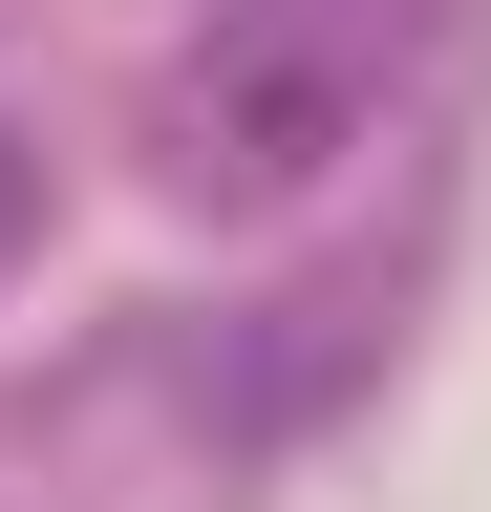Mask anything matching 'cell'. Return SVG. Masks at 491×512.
I'll use <instances>...</instances> for the list:
<instances>
[{
  "instance_id": "cell-1",
  "label": "cell",
  "mask_w": 491,
  "mask_h": 512,
  "mask_svg": "<svg viewBox=\"0 0 491 512\" xmlns=\"http://www.w3.org/2000/svg\"><path fill=\"white\" fill-rule=\"evenodd\" d=\"M363 128V43L342 22H235L193 86L150 107V171L193 192V214H278V192H321Z\"/></svg>"
},
{
  "instance_id": "cell-2",
  "label": "cell",
  "mask_w": 491,
  "mask_h": 512,
  "mask_svg": "<svg viewBox=\"0 0 491 512\" xmlns=\"http://www.w3.org/2000/svg\"><path fill=\"white\" fill-rule=\"evenodd\" d=\"M22 235H43V150L0 128V256H22Z\"/></svg>"
}]
</instances>
